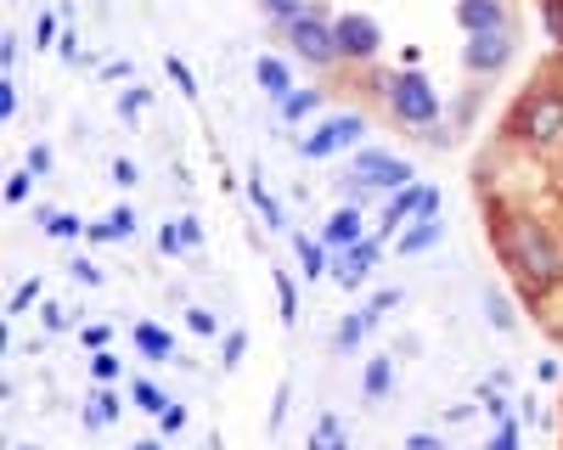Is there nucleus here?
Masks as SVG:
<instances>
[{
    "label": "nucleus",
    "instance_id": "09e8293b",
    "mask_svg": "<svg viewBox=\"0 0 563 450\" xmlns=\"http://www.w3.org/2000/svg\"><path fill=\"white\" fill-rule=\"evenodd\" d=\"M406 450H445V439L422 428V434H411V439H406Z\"/></svg>",
    "mask_w": 563,
    "mask_h": 450
},
{
    "label": "nucleus",
    "instance_id": "de8ad7c7",
    "mask_svg": "<svg viewBox=\"0 0 563 450\" xmlns=\"http://www.w3.org/2000/svg\"><path fill=\"white\" fill-rule=\"evenodd\" d=\"M23 169H34V175H52V147H29V164Z\"/></svg>",
    "mask_w": 563,
    "mask_h": 450
},
{
    "label": "nucleus",
    "instance_id": "b1692460",
    "mask_svg": "<svg viewBox=\"0 0 563 450\" xmlns=\"http://www.w3.org/2000/svg\"><path fill=\"white\" fill-rule=\"evenodd\" d=\"M305 450H350V434H344V423L327 412L321 423H316V434H310V445Z\"/></svg>",
    "mask_w": 563,
    "mask_h": 450
},
{
    "label": "nucleus",
    "instance_id": "393cba45",
    "mask_svg": "<svg viewBox=\"0 0 563 450\" xmlns=\"http://www.w3.org/2000/svg\"><path fill=\"white\" fill-rule=\"evenodd\" d=\"M271 282H276V304H282V327H294L299 322V288L288 270H271Z\"/></svg>",
    "mask_w": 563,
    "mask_h": 450
},
{
    "label": "nucleus",
    "instance_id": "20e7f679",
    "mask_svg": "<svg viewBox=\"0 0 563 450\" xmlns=\"http://www.w3.org/2000/svg\"><path fill=\"white\" fill-rule=\"evenodd\" d=\"M282 40H288V52L305 63V68H339V40H333V18L321 7H305L294 23H282Z\"/></svg>",
    "mask_w": 563,
    "mask_h": 450
},
{
    "label": "nucleus",
    "instance_id": "603ef678",
    "mask_svg": "<svg viewBox=\"0 0 563 450\" xmlns=\"http://www.w3.org/2000/svg\"><path fill=\"white\" fill-rule=\"evenodd\" d=\"M18 63V34H0V68Z\"/></svg>",
    "mask_w": 563,
    "mask_h": 450
},
{
    "label": "nucleus",
    "instance_id": "c9c22d12",
    "mask_svg": "<svg viewBox=\"0 0 563 450\" xmlns=\"http://www.w3.org/2000/svg\"><path fill=\"white\" fill-rule=\"evenodd\" d=\"M186 327H192L198 338H214V333H220V315L203 310V304H192V310H186Z\"/></svg>",
    "mask_w": 563,
    "mask_h": 450
},
{
    "label": "nucleus",
    "instance_id": "423d86ee",
    "mask_svg": "<svg viewBox=\"0 0 563 450\" xmlns=\"http://www.w3.org/2000/svg\"><path fill=\"white\" fill-rule=\"evenodd\" d=\"M350 175H361L372 192H389V198H395L400 187H411V180H417V164L400 158V153H384V147H355Z\"/></svg>",
    "mask_w": 563,
    "mask_h": 450
},
{
    "label": "nucleus",
    "instance_id": "c756f323",
    "mask_svg": "<svg viewBox=\"0 0 563 450\" xmlns=\"http://www.w3.org/2000/svg\"><path fill=\"white\" fill-rule=\"evenodd\" d=\"M339 198H344V203H355V209H372V203H378V192H372L361 175H344V180H339Z\"/></svg>",
    "mask_w": 563,
    "mask_h": 450
},
{
    "label": "nucleus",
    "instance_id": "bb28decb",
    "mask_svg": "<svg viewBox=\"0 0 563 450\" xmlns=\"http://www.w3.org/2000/svg\"><path fill=\"white\" fill-rule=\"evenodd\" d=\"M45 237H57V243H74V237H90V225H85L79 214H63V209H57V220L45 225Z\"/></svg>",
    "mask_w": 563,
    "mask_h": 450
},
{
    "label": "nucleus",
    "instance_id": "2f4dec72",
    "mask_svg": "<svg viewBox=\"0 0 563 450\" xmlns=\"http://www.w3.org/2000/svg\"><path fill=\"white\" fill-rule=\"evenodd\" d=\"M305 7H310V0H260V12H265V18L276 23V29H282V23H294V18H299Z\"/></svg>",
    "mask_w": 563,
    "mask_h": 450
},
{
    "label": "nucleus",
    "instance_id": "5701e85b",
    "mask_svg": "<svg viewBox=\"0 0 563 450\" xmlns=\"http://www.w3.org/2000/svg\"><path fill=\"white\" fill-rule=\"evenodd\" d=\"M130 400H135V405H141V412H147V417H164L169 405H175V400H169V394H164V389H158L153 378H130Z\"/></svg>",
    "mask_w": 563,
    "mask_h": 450
},
{
    "label": "nucleus",
    "instance_id": "a18cd8bd",
    "mask_svg": "<svg viewBox=\"0 0 563 450\" xmlns=\"http://www.w3.org/2000/svg\"><path fill=\"white\" fill-rule=\"evenodd\" d=\"M180 243L186 248H203V220L198 214H180Z\"/></svg>",
    "mask_w": 563,
    "mask_h": 450
},
{
    "label": "nucleus",
    "instance_id": "58836bf2",
    "mask_svg": "<svg viewBox=\"0 0 563 450\" xmlns=\"http://www.w3.org/2000/svg\"><path fill=\"white\" fill-rule=\"evenodd\" d=\"M541 23H547L552 45H563V0H541Z\"/></svg>",
    "mask_w": 563,
    "mask_h": 450
},
{
    "label": "nucleus",
    "instance_id": "f3484780",
    "mask_svg": "<svg viewBox=\"0 0 563 450\" xmlns=\"http://www.w3.org/2000/svg\"><path fill=\"white\" fill-rule=\"evenodd\" d=\"M124 417V400L113 394V383H97V394L85 400V428H113Z\"/></svg>",
    "mask_w": 563,
    "mask_h": 450
},
{
    "label": "nucleus",
    "instance_id": "a211bd4d",
    "mask_svg": "<svg viewBox=\"0 0 563 450\" xmlns=\"http://www.w3.org/2000/svg\"><path fill=\"white\" fill-rule=\"evenodd\" d=\"M372 327H378V322H372V310H366V304H361V310H350V315H344V322L333 327V349H339V355H350V349H361Z\"/></svg>",
    "mask_w": 563,
    "mask_h": 450
},
{
    "label": "nucleus",
    "instance_id": "1a4fd4ad",
    "mask_svg": "<svg viewBox=\"0 0 563 450\" xmlns=\"http://www.w3.org/2000/svg\"><path fill=\"white\" fill-rule=\"evenodd\" d=\"M512 52H519V40H512V29L467 34V45H462V68H467V74H485V79H496V74L512 63Z\"/></svg>",
    "mask_w": 563,
    "mask_h": 450
},
{
    "label": "nucleus",
    "instance_id": "ddd939ff",
    "mask_svg": "<svg viewBox=\"0 0 563 450\" xmlns=\"http://www.w3.org/2000/svg\"><path fill=\"white\" fill-rule=\"evenodd\" d=\"M445 243V225H440V209H429V214H417L406 232L395 237V254L400 259H417V254H429V248H440Z\"/></svg>",
    "mask_w": 563,
    "mask_h": 450
},
{
    "label": "nucleus",
    "instance_id": "7c9ffc66",
    "mask_svg": "<svg viewBox=\"0 0 563 450\" xmlns=\"http://www.w3.org/2000/svg\"><path fill=\"white\" fill-rule=\"evenodd\" d=\"M40 293H45V288H40V277L18 282V288H12V299H7V322H12V315H23L29 304H40Z\"/></svg>",
    "mask_w": 563,
    "mask_h": 450
},
{
    "label": "nucleus",
    "instance_id": "e433bc0d",
    "mask_svg": "<svg viewBox=\"0 0 563 450\" xmlns=\"http://www.w3.org/2000/svg\"><path fill=\"white\" fill-rule=\"evenodd\" d=\"M158 254H164V259L186 254V243H180V220H164V225H158Z\"/></svg>",
    "mask_w": 563,
    "mask_h": 450
},
{
    "label": "nucleus",
    "instance_id": "6e6d98bb",
    "mask_svg": "<svg viewBox=\"0 0 563 450\" xmlns=\"http://www.w3.org/2000/svg\"><path fill=\"white\" fill-rule=\"evenodd\" d=\"M85 57V45H79V34H63V63H79Z\"/></svg>",
    "mask_w": 563,
    "mask_h": 450
},
{
    "label": "nucleus",
    "instance_id": "a19ab883",
    "mask_svg": "<svg viewBox=\"0 0 563 450\" xmlns=\"http://www.w3.org/2000/svg\"><path fill=\"white\" fill-rule=\"evenodd\" d=\"M18 85H12V74H0V119H18Z\"/></svg>",
    "mask_w": 563,
    "mask_h": 450
},
{
    "label": "nucleus",
    "instance_id": "37998d69",
    "mask_svg": "<svg viewBox=\"0 0 563 450\" xmlns=\"http://www.w3.org/2000/svg\"><path fill=\"white\" fill-rule=\"evenodd\" d=\"M68 270H74V282H85V288H102V265H97V259H74Z\"/></svg>",
    "mask_w": 563,
    "mask_h": 450
},
{
    "label": "nucleus",
    "instance_id": "49530a36",
    "mask_svg": "<svg viewBox=\"0 0 563 450\" xmlns=\"http://www.w3.org/2000/svg\"><path fill=\"white\" fill-rule=\"evenodd\" d=\"M180 428H186V405H169V412L158 417V434H164V439H175Z\"/></svg>",
    "mask_w": 563,
    "mask_h": 450
},
{
    "label": "nucleus",
    "instance_id": "2eb2a0df",
    "mask_svg": "<svg viewBox=\"0 0 563 450\" xmlns=\"http://www.w3.org/2000/svg\"><path fill=\"white\" fill-rule=\"evenodd\" d=\"M361 394H366V405H384V400L395 394V355H372V360H366Z\"/></svg>",
    "mask_w": 563,
    "mask_h": 450
},
{
    "label": "nucleus",
    "instance_id": "4d7b16f0",
    "mask_svg": "<svg viewBox=\"0 0 563 450\" xmlns=\"http://www.w3.org/2000/svg\"><path fill=\"white\" fill-rule=\"evenodd\" d=\"M135 450H169V445H164V439H141Z\"/></svg>",
    "mask_w": 563,
    "mask_h": 450
},
{
    "label": "nucleus",
    "instance_id": "473e14b6",
    "mask_svg": "<svg viewBox=\"0 0 563 450\" xmlns=\"http://www.w3.org/2000/svg\"><path fill=\"white\" fill-rule=\"evenodd\" d=\"M147 102H153V90H141V85L119 90V119H141V113H147Z\"/></svg>",
    "mask_w": 563,
    "mask_h": 450
},
{
    "label": "nucleus",
    "instance_id": "13d9d810",
    "mask_svg": "<svg viewBox=\"0 0 563 450\" xmlns=\"http://www.w3.org/2000/svg\"><path fill=\"white\" fill-rule=\"evenodd\" d=\"M12 450H29V445H12Z\"/></svg>",
    "mask_w": 563,
    "mask_h": 450
},
{
    "label": "nucleus",
    "instance_id": "dca6fc26",
    "mask_svg": "<svg viewBox=\"0 0 563 450\" xmlns=\"http://www.w3.org/2000/svg\"><path fill=\"white\" fill-rule=\"evenodd\" d=\"M294 259H299V270H305V282L333 277V248H327L321 237H294Z\"/></svg>",
    "mask_w": 563,
    "mask_h": 450
},
{
    "label": "nucleus",
    "instance_id": "f8f14e48",
    "mask_svg": "<svg viewBox=\"0 0 563 450\" xmlns=\"http://www.w3.org/2000/svg\"><path fill=\"white\" fill-rule=\"evenodd\" d=\"M254 85H260V97H271L276 108L299 90V85H294V63H288V57H271V52L254 57Z\"/></svg>",
    "mask_w": 563,
    "mask_h": 450
},
{
    "label": "nucleus",
    "instance_id": "4468645a",
    "mask_svg": "<svg viewBox=\"0 0 563 450\" xmlns=\"http://www.w3.org/2000/svg\"><path fill=\"white\" fill-rule=\"evenodd\" d=\"M456 23H462V34L512 29V18H507V0H456Z\"/></svg>",
    "mask_w": 563,
    "mask_h": 450
},
{
    "label": "nucleus",
    "instance_id": "4be33fe9",
    "mask_svg": "<svg viewBox=\"0 0 563 450\" xmlns=\"http://www.w3.org/2000/svg\"><path fill=\"white\" fill-rule=\"evenodd\" d=\"M249 203L260 209V220L271 225V232H282V225H288V214H282V203L271 198V187H265V180H260V175H249Z\"/></svg>",
    "mask_w": 563,
    "mask_h": 450
},
{
    "label": "nucleus",
    "instance_id": "39448f33",
    "mask_svg": "<svg viewBox=\"0 0 563 450\" xmlns=\"http://www.w3.org/2000/svg\"><path fill=\"white\" fill-rule=\"evenodd\" d=\"M361 135H366V119H361V113H327L316 130L299 135V153H305L310 164H321V158H339V153L361 147Z\"/></svg>",
    "mask_w": 563,
    "mask_h": 450
},
{
    "label": "nucleus",
    "instance_id": "c03bdc74",
    "mask_svg": "<svg viewBox=\"0 0 563 450\" xmlns=\"http://www.w3.org/2000/svg\"><path fill=\"white\" fill-rule=\"evenodd\" d=\"M479 405H485V412H490L496 423H507V400H501V389H496V383H485V389H479Z\"/></svg>",
    "mask_w": 563,
    "mask_h": 450
},
{
    "label": "nucleus",
    "instance_id": "79ce46f5",
    "mask_svg": "<svg viewBox=\"0 0 563 450\" xmlns=\"http://www.w3.org/2000/svg\"><path fill=\"white\" fill-rule=\"evenodd\" d=\"M40 322H45V333H68V327H74V315H68L63 304H45V310H40Z\"/></svg>",
    "mask_w": 563,
    "mask_h": 450
},
{
    "label": "nucleus",
    "instance_id": "f257e3e1",
    "mask_svg": "<svg viewBox=\"0 0 563 450\" xmlns=\"http://www.w3.org/2000/svg\"><path fill=\"white\" fill-rule=\"evenodd\" d=\"M496 254L512 270V282H519L525 299H541L547 288L563 282V248L530 214H496Z\"/></svg>",
    "mask_w": 563,
    "mask_h": 450
},
{
    "label": "nucleus",
    "instance_id": "412c9836",
    "mask_svg": "<svg viewBox=\"0 0 563 450\" xmlns=\"http://www.w3.org/2000/svg\"><path fill=\"white\" fill-rule=\"evenodd\" d=\"M327 108V90H294L288 102H282L276 113H282V124H305V119H316Z\"/></svg>",
    "mask_w": 563,
    "mask_h": 450
},
{
    "label": "nucleus",
    "instance_id": "ea45409f",
    "mask_svg": "<svg viewBox=\"0 0 563 450\" xmlns=\"http://www.w3.org/2000/svg\"><path fill=\"white\" fill-rule=\"evenodd\" d=\"M485 450H519V423H512V417H507V423H496V434H490V445H485Z\"/></svg>",
    "mask_w": 563,
    "mask_h": 450
},
{
    "label": "nucleus",
    "instance_id": "6e6552de",
    "mask_svg": "<svg viewBox=\"0 0 563 450\" xmlns=\"http://www.w3.org/2000/svg\"><path fill=\"white\" fill-rule=\"evenodd\" d=\"M333 40H339V57L344 63H372V57L384 52V29H378V18H366V12L333 18Z\"/></svg>",
    "mask_w": 563,
    "mask_h": 450
},
{
    "label": "nucleus",
    "instance_id": "cd10ccee",
    "mask_svg": "<svg viewBox=\"0 0 563 450\" xmlns=\"http://www.w3.org/2000/svg\"><path fill=\"white\" fill-rule=\"evenodd\" d=\"M90 378H97V383H119L124 378V360L113 349H97V355H90Z\"/></svg>",
    "mask_w": 563,
    "mask_h": 450
},
{
    "label": "nucleus",
    "instance_id": "f704fd0d",
    "mask_svg": "<svg viewBox=\"0 0 563 450\" xmlns=\"http://www.w3.org/2000/svg\"><path fill=\"white\" fill-rule=\"evenodd\" d=\"M485 310H490V327H496V333H512V327H519V322H512V304H507L501 293H485Z\"/></svg>",
    "mask_w": 563,
    "mask_h": 450
},
{
    "label": "nucleus",
    "instance_id": "3c124183",
    "mask_svg": "<svg viewBox=\"0 0 563 450\" xmlns=\"http://www.w3.org/2000/svg\"><path fill=\"white\" fill-rule=\"evenodd\" d=\"M79 338H85V349H90V355H97V349H108V327H85Z\"/></svg>",
    "mask_w": 563,
    "mask_h": 450
},
{
    "label": "nucleus",
    "instance_id": "a878e982",
    "mask_svg": "<svg viewBox=\"0 0 563 450\" xmlns=\"http://www.w3.org/2000/svg\"><path fill=\"white\" fill-rule=\"evenodd\" d=\"M243 355H249V333H243V327H231V333L220 338V367H225V372H238V367H243Z\"/></svg>",
    "mask_w": 563,
    "mask_h": 450
},
{
    "label": "nucleus",
    "instance_id": "6ab92c4d",
    "mask_svg": "<svg viewBox=\"0 0 563 450\" xmlns=\"http://www.w3.org/2000/svg\"><path fill=\"white\" fill-rule=\"evenodd\" d=\"M130 344L147 355V360H175V338H169L158 322H135V327H130Z\"/></svg>",
    "mask_w": 563,
    "mask_h": 450
},
{
    "label": "nucleus",
    "instance_id": "7ed1b4c3",
    "mask_svg": "<svg viewBox=\"0 0 563 450\" xmlns=\"http://www.w3.org/2000/svg\"><path fill=\"white\" fill-rule=\"evenodd\" d=\"M384 102H389V113H395L400 124H411V130H434V124H440V90L422 79L417 68H400V74L384 79Z\"/></svg>",
    "mask_w": 563,
    "mask_h": 450
},
{
    "label": "nucleus",
    "instance_id": "9d476101",
    "mask_svg": "<svg viewBox=\"0 0 563 450\" xmlns=\"http://www.w3.org/2000/svg\"><path fill=\"white\" fill-rule=\"evenodd\" d=\"M378 259H384V243L378 237H361L355 248H339L333 254V282L350 293V288H366V277L378 270Z\"/></svg>",
    "mask_w": 563,
    "mask_h": 450
},
{
    "label": "nucleus",
    "instance_id": "864d4df0",
    "mask_svg": "<svg viewBox=\"0 0 563 450\" xmlns=\"http://www.w3.org/2000/svg\"><path fill=\"white\" fill-rule=\"evenodd\" d=\"M282 417H288V383L276 389V405H271V428H282Z\"/></svg>",
    "mask_w": 563,
    "mask_h": 450
},
{
    "label": "nucleus",
    "instance_id": "4c0bfd02",
    "mask_svg": "<svg viewBox=\"0 0 563 450\" xmlns=\"http://www.w3.org/2000/svg\"><path fill=\"white\" fill-rule=\"evenodd\" d=\"M366 310H372V322H384L389 310H400V288H378V293L366 299Z\"/></svg>",
    "mask_w": 563,
    "mask_h": 450
},
{
    "label": "nucleus",
    "instance_id": "f03ea898",
    "mask_svg": "<svg viewBox=\"0 0 563 450\" xmlns=\"http://www.w3.org/2000/svg\"><path fill=\"white\" fill-rule=\"evenodd\" d=\"M512 135L541 153H563V90L558 85H536L530 97L512 108Z\"/></svg>",
    "mask_w": 563,
    "mask_h": 450
},
{
    "label": "nucleus",
    "instance_id": "0eeeda50",
    "mask_svg": "<svg viewBox=\"0 0 563 450\" xmlns=\"http://www.w3.org/2000/svg\"><path fill=\"white\" fill-rule=\"evenodd\" d=\"M429 209H440V192L429 187V180H411V187H400V192L384 203L378 232H372V237H378V243H395V237L406 232V225H411L417 214H429Z\"/></svg>",
    "mask_w": 563,
    "mask_h": 450
},
{
    "label": "nucleus",
    "instance_id": "8fccbe9b",
    "mask_svg": "<svg viewBox=\"0 0 563 450\" xmlns=\"http://www.w3.org/2000/svg\"><path fill=\"white\" fill-rule=\"evenodd\" d=\"M113 180H119V187H135V180H141V169H135L130 158H113Z\"/></svg>",
    "mask_w": 563,
    "mask_h": 450
},
{
    "label": "nucleus",
    "instance_id": "aec40b11",
    "mask_svg": "<svg viewBox=\"0 0 563 450\" xmlns=\"http://www.w3.org/2000/svg\"><path fill=\"white\" fill-rule=\"evenodd\" d=\"M130 232H135V209L124 203V209H113L108 220L90 225V243H130Z\"/></svg>",
    "mask_w": 563,
    "mask_h": 450
},
{
    "label": "nucleus",
    "instance_id": "72a5a7b5",
    "mask_svg": "<svg viewBox=\"0 0 563 450\" xmlns=\"http://www.w3.org/2000/svg\"><path fill=\"white\" fill-rule=\"evenodd\" d=\"M29 192H34V169H12L7 175V203L18 209V203H29Z\"/></svg>",
    "mask_w": 563,
    "mask_h": 450
},
{
    "label": "nucleus",
    "instance_id": "c85d7f7f",
    "mask_svg": "<svg viewBox=\"0 0 563 450\" xmlns=\"http://www.w3.org/2000/svg\"><path fill=\"white\" fill-rule=\"evenodd\" d=\"M164 74L175 79V90H180V97H186V102H198V74H192V68H186L180 57H164Z\"/></svg>",
    "mask_w": 563,
    "mask_h": 450
},
{
    "label": "nucleus",
    "instance_id": "5fc2aeb1",
    "mask_svg": "<svg viewBox=\"0 0 563 450\" xmlns=\"http://www.w3.org/2000/svg\"><path fill=\"white\" fill-rule=\"evenodd\" d=\"M52 34H57V18H40L34 23V45H52Z\"/></svg>",
    "mask_w": 563,
    "mask_h": 450
},
{
    "label": "nucleus",
    "instance_id": "9b49d317",
    "mask_svg": "<svg viewBox=\"0 0 563 450\" xmlns=\"http://www.w3.org/2000/svg\"><path fill=\"white\" fill-rule=\"evenodd\" d=\"M361 237H372V232H366V209H355V203H339L333 214H327V225H321V243L333 248V254L339 248H355Z\"/></svg>",
    "mask_w": 563,
    "mask_h": 450
}]
</instances>
